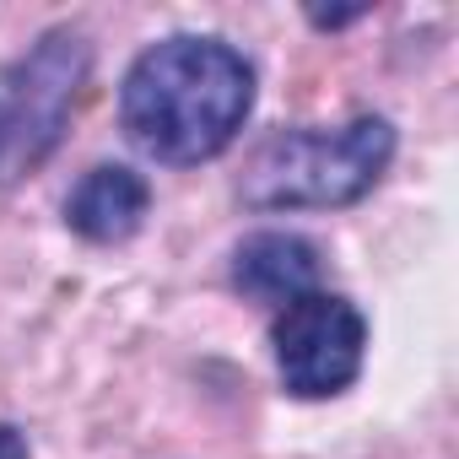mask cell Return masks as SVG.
<instances>
[{"label": "cell", "mask_w": 459, "mask_h": 459, "mask_svg": "<svg viewBox=\"0 0 459 459\" xmlns=\"http://www.w3.org/2000/svg\"><path fill=\"white\" fill-rule=\"evenodd\" d=\"M255 108V65L221 39L173 33L152 44L119 87L125 135L162 168H195L238 141Z\"/></svg>", "instance_id": "1"}, {"label": "cell", "mask_w": 459, "mask_h": 459, "mask_svg": "<svg viewBox=\"0 0 459 459\" xmlns=\"http://www.w3.org/2000/svg\"><path fill=\"white\" fill-rule=\"evenodd\" d=\"M394 157V125L362 114L351 125H303L271 135L244 168V205L255 211H330L362 200Z\"/></svg>", "instance_id": "2"}, {"label": "cell", "mask_w": 459, "mask_h": 459, "mask_svg": "<svg viewBox=\"0 0 459 459\" xmlns=\"http://www.w3.org/2000/svg\"><path fill=\"white\" fill-rule=\"evenodd\" d=\"M87 76L92 49L71 28L44 33L0 71V189L22 184L60 152Z\"/></svg>", "instance_id": "3"}, {"label": "cell", "mask_w": 459, "mask_h": 459, "mask_svg": "<svg viewBox=\"0 0 459 459\" xmlns=\"http://www.w3.org/2000/svg\"><path fill=\"white\" fill-rule=\"evenodd\" d=\"M271 346H276V368H281L287 394L330 400V394L351 389L362 373L368 319L341 292H303L287 308H276Z\"/></svg>", "instance_id": "4"}, {"label": "cell", "mask_w": 459, "mask_h": 459, "mask_svg": "<svg viewBox=\"0 0 459 459\" xmlns=\"http://www.w3.org/2000/svg\"><path fill=\"white\" fill-rule=\"evenodd\" d=\"M146 211H152V184L125 162H103L71 189L65 227L87 244H125L141 233Z\"/></svg>", "instance_id": "5"}, {"label": "cell", "mask_w": 459, "mask_h": 459, "mask_svg": "<svg viewBox=\"0 0 459 459\" xmlns=\"http://www.w3.org/2000/svg\"><path fill=\"white\" fill-rule=\"evenodd\" d=\"M233 287L265 308H287L303 292H319V249L298 233H249L233 249Z\"/></svg>", "instance_id": "6"}, {"label": "cell", "mask_w": 459, "mask_h": 459, "mask_svg": "<svg viewBox=\"0 0 459 459\" xmlns=\"http://www.w3.org/2000/svg\"><path fill=\"white\" fill-rule=\"evenodd\" d=\"M0 459H28V432L0 421Z\"/></svg>", "instance_id": "7"}, {"label": "cell", "mask_w": 459, "mask_h": 459, "mask_svg": "<svg viewBox=\"0 0 459 459\" xmlns=\"http://www.w3.org/2000/svg\"><path fill=\"white\" fill-rule=\"evenodd\" d=\"M357 17H368V6H351V12H308L314 28H346V22H357Z\"/></svg>", "instance_id": "8"}]
</instances>
